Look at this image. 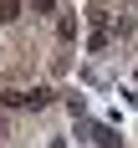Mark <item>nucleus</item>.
<instances>
[{
    "label": "nucleus",
    "mask_w": 138,
    "mask_h": 148,
    "mask_svg": "<svg viewBox=\"0 0 138 148\" xmlns=\"http://www.w3.org/2000/svg\"><path fill=\"white\" fill-rule=\"evenodd\" d=\"M0 21H21V0H0Z\"/></svg>",
    "instance_id": "f03ea898"
},
{
    "label": "nucleus",
    "mask_w": 138,
    "mask_h": 148,
    "mask_svg": "<svg viewBox=\"0 0 138 148\" xmlns=\"http://www.w3.org/2000/svg\"><path fill=\"white\" fill-rule=\"evenodd\" d=\"M97 148H118V138H113V128H97Z\"/></svg>",
    "instance_id": "7ed1b4c3"
},
{
    "label": "nucleus",
    "mask_w": 138,
    "mask_h": 148,
    "mask_svg": "<svg viewBox=\"0 0 138 148\" xmlns=\"http://www.w3.org/2000/svg\"><path fill=\"white\" fill-rule=\"evenodd\" d=\"M51 97H56V92H51V87H36V92H26V102H31V107H46V102H51Z\"/></svg>",
    "instance_id": "f257e3e1"
}]
</instances>
